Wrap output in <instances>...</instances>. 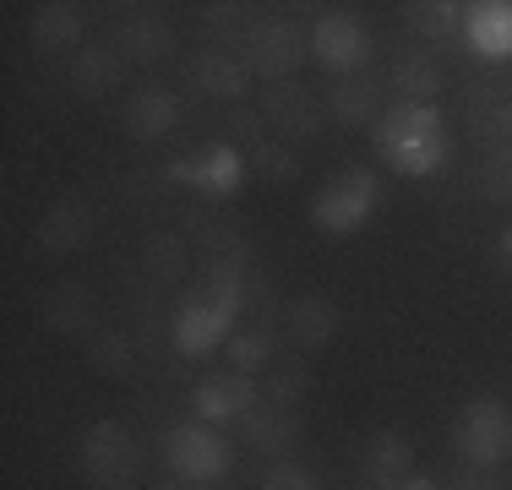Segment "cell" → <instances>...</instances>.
Returning <instances> with one entry per match:
<instances>
[{
	"instance_id": "cell-1",
	"label": "cell",
	"mask_w": 512,
	"mask_h": 490,
	"mask_svg": "<svg viewBox=\"0 0 512 490\" xmlns=\"http://www.w3.org/2000/svg\"><path fill=\"white\" fill-rule=\"evenodd\" d=\"M376 153L398 175H436L447 164V126L436 104H393L376 120Z\"/></svg>"
},
{
	"instance_id": "cell-2",
	"label": "cell",
	"mask_w": 512,
	"mask_h": 490,
	"mask_svg": "<svg viewBox=\"0 0 512 490\" xmlns=\"http://www.w3.org/2000/svg\"><path fill=\"white\" fill-rule=\"evenodd\" d=\"M246 305V284H207L197 278L186 294L175 300V343L180 354H207L229 338V322Z\"/></svg>"
},
{
	"instance_id": "cell-3",
	"label": "cell",
	"mask_w": 512,
	"mask_h": 490,
	"mask_svg": "<svg viewBox=\"0 0 512 490\" xmlns=\"http://www.w3.org/2000/svg\"><path fill=\"white\" fill-rule=\"evenodd\" d=\"M376 202H382V175L365 164H344L327 175V186L316 191L311 202V218L322 235H355L365 218L376 213Z\"/></svg>"
},
{
	"instance_id": "cell-4",
	"label": "cell",
	"mask_w": 512,
	"mask_h": 490,
	"mask_svg": "<svg viewBox=\"0 0 512 490\" xmlns=\"http://www.w3.org/2000/svg\"><path fill=\"white\" fill-rule=\"evenodd\" d=\"M240 60H246V71L273 88V82H295V66L306 60V44H300V28L289 17H278V11H267V17H251L246 39H240Z\"/></svg>"
},
{
	"instance_id": "cell-5",
	"label": "cell",
	"mask_w": 512,
	"mask_h": 490,
	"mask_svg": "<svg viewBox=\"0 0 512 490\" xmlns=\"http://www.w3.org/2000/svg\"><path fill=\"white\" fill-rule=\"evenodd\" d=\"M453 447L463 463H474V469H491V463H502L512 452V414L502 398H469L463 403V414L453 420Z\"/></svg>"
},
{
	"instance_id": "cell-6",
	"label": "cell",
	"mask_w": 512,
	"mask_h": 490,
	"mask_svg": "<svg viewBox=\"0 0 512 490\" xmlns=\"http://www.w3.org/2000/svg\"><path fill=\"white\" fill-rule=\"evenodd\" d=\"M77 458H82V474H88L93 485H131L142 474V447H137V436L126 431L120 420H99V425H88L77 441Z\"/></svg>"
},
{
	"instance_id": "cell-7",
	"label": "cell",
	"mask_w": 512,
	"mask_h": 490,
	"mask_svg": "<svg viewBox=\"0 0 512 490\" xmlns=\"http://www.w3.org/2000/svg\"><path fill=\"white\" fill-rule=\"evenodd\" d=\"M164 458L175 474H186V480H224L229 463H235V452H229V441L213 431L207 420L197 425H175V431L164 436Z\"/></svg>"
},
{
	"instance_id": "cell-8",
	"label": "cell",
	"mask_w": 512,
	"mask_h": 490,
	"mask_svg": "<svg viewBox=\"0 0 512 490\" xmlns=\"http://www.w3.org/2000/svg\"><path fill=\"white\" fill-rule=\"evenodd\" d=\"M311 55L322 60L333 77H355V71H365V60H371V33H365V22H355L349 11H327L311 33Z\"/></svg>"
},
{
	"instance_id": "cell-9",
	"label": "cell",
	"mask_w": 512,
	"mask_h": 490,
	"mask_svg": "<svg viewBox=\"0 0 512 490\" xmlns=\"http://www.w3.org/2000/svg\"><path fill=\"white\" fill-rule=\"evenodd\" d=\"M262 115H267V126H278L284 137L311 142L316 131L327 126V98L300 88V82H273V88L262 93Z\"/></svg>"
},
{
	"instance_id": "cell-10",
	"label": "cell",
	"mask_w": 512,
	"mask_h": 490,
	"mask_svg": "<svg viewBox=\"0 0 512 490\" xmlns=\"http://www.w3.org/2000/svg\"><path fill=\"white\" fill-rule=\"evenodd\" d=\"M93 235V207L82 202V196H60L50 213L39 218V229H33V245H39L44 256H71L82 251Z\"/></svg>"
},
{
	"instance_id": "cell-11",
	"label": "cell",
	"mask_w": 512,
	"mask_h": 490,
	"mask_svg": "<svg viewBox=\"0 0 512 490\" xmlns=\"http://www.w3.org/2000/svg\"><path fill=\"white\" fill-rule=\"evenodd\" d=\"M338 322H344V311H338V300H327V294H300L284 311V333L300 354H322L327 343L338 338Z\"/></svg>"
},
{
	"instance_id": "cell-12",
	"label": "cell",
	"mask_w": 512,
	"mask_h": 490,
	"mask_svg": "<svg viewBox=\"0 0 512 490\" xmlns=\"http://www.w3.org/2000/svg\"><path fill=\"white\" fill-rule=\"evenodd\" d=\"M322 98L338 126H371V120H382V71L365 66L355 77H333V88Z\"/></svg>"
},
{
	"instance_id": "cell-13",
	"label": "cell",
	"mask_w": 512,
	"mask_h": 490,
	"mask_svg": "<svg viewBox=\"0 0 512 490\" xmlns=\"http://www.w3.org/2000/svg\"><path fill=\"white\" fill-rule=\"evenodd\" d=\"M197 414L207 425H224V420H246V414L256 409V382L246 371H213L207 382L197 387Z\"/></svg>"
},
{
	"instance_id": "cell-14",
	"label": "cell",
	"mask_w": 512,
	"mask_h": 490,
	"mask_svg": "<svg viewBox=\"0 0 512 490\" xmlns=\"http://www.w3.org/2000/svg\"><path fill=\"white\" fill-rule=\"evenodd\" d=\"M39 316L55 327V333H66V338H93L99 333V300H93V289L88 284H55V289H44V300H39Z\"/></svg>"
},
{
	"instance_id": "cell-15",
	"label": "cell",
	"mask_w": 512,
	"mask_h": 490,
	"mask_svg": "<svg viewBox=\"0 0 512 490\" xmlns=\"http://www.w3.org/2000/svg\"><path fill=\"white\" fill-rule=\"evenodd\" d=\"M164 175L186 180V186H202L213 196H229L240 186V175H246V158H240V147H213V153H197V158H175Z\"/></svg>"
},
{
	"instance_id": "cell-16",
	"label": "cell",
	"mask_w": 512,
	"mask_h": 490,
	"mask_svg": "<svg viewBox=\"0 0 512 490\" xmlns=\"http://www.w3.org/2000/svg\"><path fill=\"white\" fill-rule=\"evenodd\" d=\"M115 49H120V60H142V66H153V60L175 55V28H169L164 17H153L148 6H137L131 17H120Z\"/></svg>"
},
{
	"instance_id": "cell-17",
	"label": "cell",
	"mask_w": 512,
	"mask_h": 490,
	"mask_svg": "<svg viewBox=\"0 0 512 490\" xmlns=\"http://www.w3.org/2000/svg\"><path fill=\"white\" fill-rule=\"evenodd\" d=\"M300 409H284V403H256L246 414V447L262 452V458H284L289 447H300Z\"/></svg>"
},
{
	"instance_id": "cell-18",
	"label": "cell",
	"mask_w": 512,
	"mask_h": 490,
	"mask_svg": "<svg viewBox=\"0 0 512 490\" xmlns=\"http://www.w3.org/2000/svg\"><path fill=\"white\" fill-rule=\"evenodd\" d=\"M186 82L202 98H240L246 82H251V71H246V60L229 55V49H202V55L186 66Z\"/></svg>"
},
{
	"instance_id": "cell-19",
	"label": "cell",
	"mask_w": 512,
	"mask_h": 490,
	"mask_svg": "<svg viewBox=\"0 0 512 490\" xmlns=\"http://www.w3.org/2000/svg\"><path fill=\"white\" fill-rule=\"evenodd\" d=\"M463 28H469L474 55L512 60V0H480V6H469Z\"/></svg>"
},
{
	"instance_id": "cell-20",
	"label": "cell",
	"mask_w": 512,
	"mask_h": 490,
	"mask_svg": "<svg viewBox=\"0 0 512 490\" xmlns=\"http://www.w3.org/2000/svg\"><path fill=\"white\" fill-rule=\"evenodd\" d=\"M28 39H33V49H44V55L77 49V39H82V6H71V0H50V6H33V17H28Z\"/></svg>"
},
{
	"instance_id": "cell-21",
	"label": "cell",
	"mask_w": 512,
	"mask_h": 490,
	"mask_svg": "<svg viewBox=\"0 0 512 490\" xmlns=\"http://www.w3.org/2000/svg\"><path fill=\"white\" fill-rule=\"evenodd\" d=\"M120 120H126V131L137 142H158L164 131H175V98L158 88V82H142V88L126 98V115Z\"/></svg>"
},
{
	"instance_id": "cell-22",
	"label": "cell",
	"mask_w": 512,
	"mask_h": 490,
	"mask_svg": "<svg viewBox=\"0 0 512 490\" xmlns=\"http://www.w3.org/2000/svg\"><path fill=\"white\" fill-rule=\"evenodd\" d=\"M414 469V447L404 431H376L365 447V480H376L382 490H398Z\"/></svg>"
},
{
	"instance_id": "cell-23",
	"label": "cell",
	"mask_w": 512,
	"mask_h": 490,
	"mask_svg": "<svg viewBox=\"0 0 512 490\" xmlns=\"http://www.w3.org/2000/svg\"><path fill=\"white\" fill-rule=\"evenodd\" d=\"M71 88L82 98H104L109 88H120V49L109 44H82L71 60Z\"/></svg>"
},
{
	"instance_id": "cell-24",
	"label": "cell",
	"mask_w": 512,
	"mask_h": 490,
	"mask_svg": "<svg viewBox=\"0 0 512 490\" xmlns=\"http://www.w3.org/2000/svg\"><path fill=\"white\" fill-rule=\"evenodd\" d=\"M387 82H393V93L404 98V104H431L436 88H442V71H436L425 55H398Z\"/></svg>"
},
{
	"instance_id": "cell-25",
	"label": "cell",
	"mask_w": 512,
	"mask_h": 490,
	"mask_svg": "<svg viewBox=\"0 0 512 490\" xmlns=\"http://www.w3.org/2000/svg\"><path fill=\"white\" fill-rule=\"evenodd\" d=\"M142 273H148L153 284H180V278L191 273L186 240L180 235H153L148 245H142Z\"/></svg>"
},
{
	"instance_id": "cell-26",
	"label": "cell",
	"mask_w": 512,
	"mask_h": 490,
	"mask_svg": "<svg viewBox=\"0 0 512 490\" xmlns=\"http://www.w3.org/2000/svg\"><path fill=\"white\" fill-rule=\"evenodd\" d=\"M463 11L469 6H458V0H420V6H404V17H409L414 33H425V39H447V33H458Z\"/></svg>"
},
{
	"instance_id": "cell-27",
	"label": "cell",
	"mask_w": 512,
	"mask_h": 490,
	"mask_svg": "<svg viewBox=\"0 0 512 490\" xmlns=\"http://www.w3.org/2000/svg\"><path fill=\"white\" fill-rule=\"evenodd\" d=\"M311 392V365L306 360H278L273 376H267V403H284V409H300Z\"/></svg>"
},
{
	"instance_id": "cell-28",
	"label": "cell",
	"mask_w": 512,
	"mask_h": 490,
	"mask_svg": "<svg viewBox=\"0 0 512 490\" xmlns=\"http://www.w3.org/2000/svg\"><path fill=\"white\" fill-rule=\"evenodd\" d=\"M251 169L267 180V186H295V180H300L295 147H284V142H273V137H267L262 147H251Z\"/></svg>"
},
{
	"instance_id": "cell-29",
	"label": "cell",
	"mask_w": 512,
	"mask_h": 490,
	"mask_svg": "<svg viewBox=\"0 0 512 490\" xmlns=\"http://www.w3.org/2000/svg\"><path fill=\"white\" fill-rule=\"evenodd\" d=\"M131 360H137V354H131V338H120V333H93L88 338V365L99 376H131Z\"/></svg>"
},
{
	"instance_id": "cell-30",
	"label": "cell",
	"mask_w": 512,
	"mask_h": 490,
	"mask_svg": "<svg viewBox=\"0 0 512 490\" xmlns=\"http://www.w3.org/2000/svg\"><path fill=\"white\" fill-rule=\"evenodd\" d=\"M202 28L213 33L218 44H229V39H246V28H251V11H246V6H235V0H213V6H202Z\"/></svg>"
},
{
	"instance_id": "cell-31",
	"label": "cell",
	"mask_w": 512,
	"mask_h": 490,
	"mask_svg": "<svg viewBox=\"0 0 512 490\" xmlns=\"http://www.w3.org/2000/svg\"><path fill=\"white\" fill-rule=\"evenodd\" d=\"M229 360H235V371L256 376L267 360H273V327H256V333H240V338H229Z\"/></svg>"
},
{
	"instance_id": "cell-32",
	"label": "cell",
	"mask_w": 512,
	"mask_h": 490,
	"mask_svg": "<svg viewBox=\"0 0 512 490\" xmlns=\"http://www.w3.org/2000/svg\"><path fill=\"white\" fill-rule=\"evenodd\" d=\"M262 490H322V480H316L311 469H300L295 458H278L273 469L262 474Z\"/></svg>"
},
{
	"instance_id": "cell-33",
	"label": "cell",
	"mask_w": 512,
	"mask_h": 490,
	"mask_svg": "<svg viewBox=\"0 0 512 490\" xmlns=\"http://www.w3.org/2000/svg\"><path fill=\"white\" fill-rule=\"evenodd\" d=\"M229 137L246 142V147H262L267 142V115H262V109H251V104H235V109H229Z\"/></svg>"
},
{
	"instance_id": "cell-34",
	"label": "cell",
	"mask_w": 512,
	"mask_h": 490,
	"mask_svg": "<svg viewBox=\"0 0 512 490\" xmlns=\"http://www.w3.org/2000/svg\"><path fill=\"white\" fill-rule=\"evenodd\" d=\"M480 180H485V196H491V202H512V147H496Z\"/></svg>"
},
{
	"instance_id": "cell-35",
	"label": "cell",
	"mask_w": 512,
	"mask_h": 490,
	"mask_svg": "<svg viewBox=\"0 0 512 490\" xmlns=\"http://www.w3.org/2000/svg\"><path fill=\"white\" fill-rule=\"evenodd\" d=\"M447 490H496V485H491V474H485V469H474V463H458L453 480H447Z\"/></svg>"
},
{
	"instance_id": "cell-36",
	"label": "cell",
	"mask_w": 512,
	"mask_h": 490,
	"mask_svg": "<svg viewBox=\"0 0 512 490\" xmlns=\"http://www.w3.org/2000/svg\"><path fill=\"white\" fill-rule=\"evenodd\" d=\"M496 262H502V273L512 278V229H502V240H496Z\"/></svg>"
},
{
	"instance_id": "cell-37",
	"label": "cell",
	"mask_w": 512,
	"mask_h": 490,
	"mask_svg": "<svg viewBox=\"0 0 512 490\" xmlns=\"http://www.w3.org/2000/svg\"><path fill=\"white\" fill-rule=\"evenodd\" d=\"M398 490H442V485H431V480H420V474H409V480L398 485Z\"/></svg>"
},
{
	"instance_id": "cell-38",
	"label": "cell",
	"mask_w": 512,
	"mask_h": 490,
	"mask_svg": "<svg viewBox=\"0 0 512 490\" xmlns=\"http://www.w3.org/2000/svg\"><path fill=\"white\" fill-rule=\"evenodd\" d=\"M349 490H382V485H376V480H360V485H349Z\"/></svg>"
},
{
	"instance_id": "cell-39",
	"label": "cell",
	"mask_w": 512,
	"mask_h": 490,
	"mask_svg": "<svg viewBox=\"0 0 512 490\" xmlns=\"http://www.w3.org/2000/svg\"><path fill=\"white\" fill-rule=\"evenodd\" d=\"M104 490H131V485H104Z\"/></svg>"
}]
</instances>
